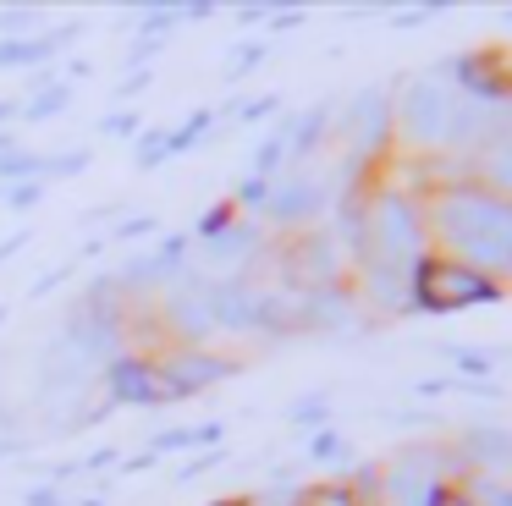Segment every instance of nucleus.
<instances>
[{
	"instance_id": "2eb2a0df",
	"label": "nucleus",
	"mask_w": 512,
	"mask_h": 506,
	"mask_svg": "<svg viewBox=\"0 0 512 506\" xmlns=\"http://www.w3.org/2000/svg\"><path fill=\"white\" fill-rule=\"evenodd\" d=\"M424 506H474V501H468V490H457V484H435V490L424 495Z\"/></svg>"
},
{
	"instance_id": "f03ea898",
	"label": "nucleus",
	"mask_w": 512,
	"mask_h": 506,
	"mask_svg": "<svg viewBox=\"0 0 512 506\" xmlns=\"http://www.w3.org/2000/svg\"><path fill=\"white\" fill-rule=\"evenodd\" d=\"M424 248V215L408 193H380L364 204V253L358 264H386V270H408V259Z\"/></svg>"
},
{
	"instance_id": "f257e3e1",
	"label": "nucleus",
	"mask_w": 512,
	"mask_h": 506,
	"mask_svg": "<svg viewBox=\"0 0 512 506\" xmlns=\"http://www.w3.org/2000/svg\"><path fill=\"white\" fill-rule=\"evenodd\" d=\"M424 226L435 231L446 259L474 264L479 275H490V270L512 275V198L490 193V187H479V182L435 187Z\"/></svg>"
},
{
	"instance_id": "0eeeda50",
	"label": "nucleus",
	"mask_w": 512,
	"mask_h": 506,
	"mask_svg": "<svg viewBox=\"0 0 512 506\" xmlns=\"http://www.w3.org/2000/svg\"><path fill=\"white\" fill-rule=\"evenodd\" d=\"M320 204H325V187L314 182L309 171L287 176V182H276V193H265V209H270L276 226H309V220L320 215Z\"/></svg>"
},
{
	"instance_id": "9b49d317",
	"label": "nucleus",
	"mask_w": 512,
	"mask_h": 506,
	"mask_svg": "<svg viewBox=\"0 0 512 506\" xmlns=\"http://www.w3.org/2000/svg\"><path fill=\"white\" fill-rule=\"evenodd\" d=\"M204 253H210L215 264H232V270H243L248 259L259 253V231L254 226H237V231H215V237H204Z\"/></svg>"
},
{
	"instance_id": "f8f14e48",
	"label": "nucleus",
	"mask_w": 512,
	"mask_h": 506,
	"mask_svg": "<svg viewBox=\"0 0 512 506\" xmlns=\"http://www.w3.org/2000/svg\"><path fill=\"white\" fill-rule=\"evenodd\" d=\"M292 506H358L353 484H309V490L292 495Z\"/></svg>"
},
{
	"instance_id": "ddd939ff",
	"label": "nucleus",
	"mask_w": 512,
	"mask_h": 506,
	"mask_svg": "<svg viewBox=\"0 0 512 506\" xmlns=\"http://www.w3.org/2000/svg\"><path fill=\"white\" fill-rule=\"evenodd\" d=\"M50 50V39H34V44H0V66H23V61H39Z\"/></svg>"
},
{
	"instance_id": "1a4fd4ad",
	"label": "nucleus",
	"mask_w": 512,
	"mask_h": 506,
	"mask_svg": "<svg viewBox=\"0 0 512 506\" xmlns=\"http://www.w3.org/2000/svg\"><path fill=\"white\" fill-rule=\"evenodd\" d=\"M468 171H474L468 182H479V187H490V193L512 198V127L496 132L490 143H479L474 160H468Z\"/></svg>"
},
{
	"instance_id": "423d86ee",
	"label": "nucleus",
	"mask_w": 512,
	"mask_h": 506,
	"mask_svg": "<svg viewBox=\"0 0 512 506\" xmlns=\"http://www.w3.org/2000/svg\"><path fill=\"white\" fill-rule=\"evenodd\" d=\"M155 369H160V380H166L171 396H182V391L193 396V391H204V385L226 380L237 363L215 358V352H171V358H155Z\"/></svg>"
},
{
	"instance_id": "4468645a",
	"label": "nucleus",
	"mask_w": 512,
	"mask_h": 506,
	"mask_svg": "<svg viewBox=\"0 0 512 506\" xmlns=\"http://www.w3.org/2000/svg\"><path fill=\"white\" fill-rule=\"evenodd\" d=\"M314 132H325V110H309V116H303V127H298V138H292V149L309 154V149H314Z\"/></svg>"
},
{
	"instance_id": "6ab92c4d",
	"label": "nucleus",
	"mask_w": 512,
	"mask_h": 506,
	"mask_svg": "<svg viewBox=\"0 0 512 506\" xmlns=\"http://www.w3.org/2000/svg\"><path fill=\"white\" fill-rule=\"evenodd\" d=\"M215 506H237V501H215Z\"/></svg>"
},
{
	"instance_id": "a211bd4d",
	"label": "nucleus",
	"mask_w": 512,
	"mask_h": 506,
	"mask_svg": "<svg viewBox=\"0 0 512 506\" xmlns=\"http://www.w3.org/2000/svg\"><path fill=\"white\" fill-rule=\"evenodd\" d=\"M28 506H61V495H28Z\"/></svg>"
},
{
	"instance_id": "9d476101",
	"label": "nucleus",
	"mask_w": 512,
	"mask_h": 506,
	"mask_svg": "<svg viewBox=\"0 0 512 506\" xmlns=\"http://www.w3.org/2000/svg\"><path fill=\"white\" fill-rule=\"evenodd\" d=\"M463 462H485V468H512V435L507 429H468L463 446H457Z\"/></svg>"
},
{
	"instance_id": "20e7f679",
	"label": "nucleus",
	"mask_w": 512,
	"mask_h": 506,
	"mask_svg": "<svg viewBox=\"0 0 512 506\" xmlns=\"http://www.w3.org/2000/svg\"><path fill=\"white\" fill-rule=\"evenodd\" d=\"M446 116H452V88H435L430 77L391 99V132H402V143L413 149H446Z\"/></svg>"
},
{
	"instance_id": "39448f33",
	"label": "nucleus",
	"mask_w": 512,
	"mask_h": 506,
	"mask_svg": "<svg viewBox=\"0 0 512 506\" xmlns=\"http://www.w3.org/2000/svg\"><path fill=\"white\" fill-rule=\"evenodd\" d=\"M105 380H111V396H116V402H133V407H166V402H177L149 358H111Z\"/></svg>"
},
{
	"instance_id": "7ed1b4c3",
	"label": "nucleus",
	"mask_w": 512,
	"mask_h": 506,
	"mask_svg": "<svg viewBox=\"0 0 512 506\" xmlns=\"http://www.w3.org/2000/svg\"><path fill=\"white\" fill-rule=\"evenodd\" d=\"M408 292H413V303H419L424 314H463V308L496 303V297H501V281H496V275H479L474 264H463V259L430 253V259L413 264Z\"/></svg>"
},
{
	"instance_id": "dca6fc26",
	"label": "nucleus",
	"mask_w": 512,
	"mask_h": 506,
	"mask_svg": "<svg viewBox=\"0 0 512 506\" xmlns=\"http://www.w3.org/2000/svg\"><path fill=\"white\" fill-rule=\"evenodd\" d=\"M314 457H325V462H336V457H347V440L342 435H331V429H325V435H314Z\"/></svg>"
},
{
	"instance_id": "6e6552de",
	"label": "nucleus",
	"mask_w": 512,
	"mask_h": 506,
	"mask_svg": "<svg viewBox=\"0 0 512 506\" xmlns=\"http://www.w3.org/2000/svg\"><path fill=\"white\" fill-rule=\"evenodd\" d=\"M347 138L358 149H380L391 138V94L386 88H364V94L347 105Z\"/></svg>"
},
{
	"instance_id": "f3484780",
	"label": "nucleus",
	"mask_w": 512,
	"mask_h": 506,
	"mask_svg": "<svg viewBox=\"0 0 512 506\" xmlns=\"http://www.w3.org/2000/svg\"><path fill=\"white\" fill-rule=\"evenodd\" d=\"M298 418H303V424H309V418H325V396H303Z\"/></svg>"
}]
</instances>
